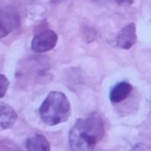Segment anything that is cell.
Segmentation results:
<instances>
[{
    "mask_svg": "<svg viewBox=\"0 0 151 151\" xmlns=\"http://www.w3.org/2000/svg\"><path fill=\"white\" fill-rule=\"evenodd\" d=\"M104 133V120L98 113L79 118L70 130V147L72 151H93Z\"/></svg>",
    "mask_w": 151,
    "mask_h": 151,
    "instance_id": "obj_1",
    "label": "cell"
},
{
    "mask_svg": "<svg viewBox=\"0 0 151 151\" xmlns=\"http://www.w3.org/2000/svg\"><path fill=\"white\" fill-rule=\"evenodd\" d=\"M71 106L67 97L59 91H52L47 94L39 109L41 120L50 126L64 123L68 119Z\"/></svg>",
    "mask_w": 151,
    "mask_h": 151,
    "instance_id": "obj_2",
    "label": "cell"
},
{
    "mask_svg": "<svg viewBox=\"0 0 151 151\" xmlns=\"http://www.w3.org/2000/svg\"><path fill=\"white\" fill-rule=\"evenodd\" d=\"M58 41V35L52 29H45L34 35L31 47L37 53H44L52 50Z\"/></svg>",
    "mask_w": 151,
    "mask_h": 151,
    "instance_id": "obj_3",
    "label": "cell"
},
{
    "mask_svg": "<svg viewBox=\"0 0 151 151\" xmlns=\"http://www.w3.org/2000/svg\"><path fill=\"white\" fill-rule=\"evenodd\" d=\"M20 19L18 13L11 8L0 9V39L19 27Z\"/></svg>",
    "mask_w": 151,
    "mask_h": 151,
    "instance_id": "obj_4",
    "label": "cell"
},
{
    "mask_svg": "<svg viewBox=\"0 0 151 151\" xmlns=\"http://www.w3.org/2000/svg\"><path fill=\"white\" fill-rule=\"evenodd\" d=\"M137 40V34H136V25L134 24H129L126 25L116 37V46L119 48L127 50L132 47V45Z\"/></svg>",
    "mask_w": 151,
    "mask_h": 151,
    "instance_id": "obj_5",
    "label": "cell"
},
{
    "mask_svg": "<svg viewBox=\"0 0 151 151\" xmlns=\"http://www.w3.org/2000/svg\"><path fill=\"white\" fill-rule=\"evenodd\" d=\"M131 92H132V85L130 83H127V81L117 83L110 92V100L113 104H118V103L125 100L130 96Z\"/></svg>",
    "mask_w": 151,
    "mask_h": 151,
    "instance_id": "obj_6",
    "label": "cell"
},
{
    "mask_svg": "<svg viewBox=\"0 0 151 151\" xmlns=\"http://www.w3.org/2000/svg\"><path fill=\"white\" fill-rule=\"evenodd\" d=\"M17 112L8 104L0 103V130L9 129L17 122Z\"/></svg>",
    "mask_w": 151,
    "mask_h": 151,
    "instance_id": "obj_7",
    "label": "cell"
},
{
    "mask_svg": "<svg viewBox=\"0 0 151 151\" xmlns=\"http://www.w3.org/2000/svg\"><path fill=\"white\" fill-rule=\"evenodd\" d=\"M27 151H50V142L42 134H33L26 139Z\"/></svg>",
    "mask_w": 151,
    "mask_h": 151,
    "instance_id": "obj_8",
    "label": "cell"
},
{
    "mask_svg": "<svg viewBox=\"0 0 151 151\" xmlns=\"http://www.w3.org/2000/svg\"><path fill=\"white\" fill-rule=\"evenodd\" d=\"M8 85H9L8 79L4 74H0V98H2L6 94L7 88H8Z\"/></svg>",
    "mask_w": 151,
    "mask_h": 151,
    "instance_id": "obj_9",
    "label": "cell"
},
{
    "mask_svg": "<svg viewBox=\"0 0 151 151\" xmlns=\"http://www.w3.org/2000/svg\"><path fill=\"white\" fill-rule=\"evenodd\" d=\"M130 151H151V147H149L145 144H137Z\"/></svg>",
    "mask_w": 151,
    "mask_h": 151,
    "instance_id": "obj_10",
    "label": "cell"
},
{
    "mask_svg": "<svg viewBox=\"0 0 151 151\" xmlns=\"http://www.w3.org/2000/svg\"><path fill=\"white\" fill-rule=\"evenodd\" d=\"M133 0H116V2L120 4V5H127V4H132Z\"/></svg>",
    "mask_w": 151,
    "mask_h": 151,
    "instance_id": "obj_11",
    "label": "cell"
}]
</instances>
